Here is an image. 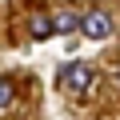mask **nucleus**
Segmentation results:
<instances>
[{
  "label": "nucleus",
  "mask_w": 120,
  "mask_h": 120,
  "mask_svg": "<svg viewBox=\"0 0 120 120\" xmlns=\"http://www.w3.org/2000/svg\"><path fill=\"white\" fill-rule=\"evenodd\" d=\"M80 32H84L88 40H108V36H112V16H108V12H88V16L80 20Z\"/></svg>",
  "instance_id": "obj_2"
},
{
  "label": "nucleus",
  "mask_w": 120,
  "mask_h": 120,
  "mask_svg": "<svg viewBox=\"0 0 120 120\" xmlns=\"http://www.w3.org/2000/svg\"><path fill=\"white\" fill-rule=\"evenodd\" d=\"M92 80H96V72L84 64V60H72V64L60 68V84H64L68 92H88V88H92Z\"/></svg>",
  "instance_id": "obj_1"
},
{
  "label": "nucleus",
  "mask_w": 120,
  "mask_h": 120,
  "mask_svg": "<svg viewBox=\"0 0 120 120\" xmlns=\"http://www.w3.org/2000/svg\"><path fill=\"white\" fill-rule=\"evenodd\" d=\"M52 20H56V32H72V28H80L84 16H76V12H56Z\"/></svg>",
  "instance_id": "obj_4"
},
{
  "label": "nucleus",
  "mask_w": 120,
  "mask_h": 120,
  "mask_svg": "<svg viewBox=\"0 0 120 120\" xmlns=\"http://www.w3.org/2000/svg\"><path fill=\"white\" fill-rule=\"evenodd\" d=\"M116 84H120V76H116Z\"/></svg>",
  "instance_id": "obj_6"
},
{
  "label": "nucleus",
  "mask_w": 120,
  "mask_h": 120,
  "mask_svg": "<svg viewBox=\"0 0 120 120\" xmlns=\"http://www.w3.org/2000/svg\"><path fill=\"white\" fill-rule=\"evenodd\" d=\"M8 104H12V84H8V80H0V112H4Z\"/></svg>",
  "instance_id": "obj_5"
},
{
  "label": "nucleus",
  "mask_w": 120,
  "mask_h": 120,
  "mask_svg": "<svg viewBox=\"0 0 120 120\" xmlns=\"http://www.w3.org/2000/svg\"><path fill=\"white\" fill-rule=\"evenodd\" d=\"M28 32H32L36 40H48V36L56 32V20H52V16H32V20H28Z\"/></svg>",
  "instance_id": "obj_3"
}]
</instances>
